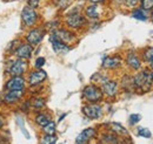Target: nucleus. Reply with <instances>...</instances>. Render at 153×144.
Listing matches in <instances>:
<instances>
[{"label": "nucleus", "instance_id": "nucleus-1", "mask_svg": "<svg viewBox=\"0 0 153 144\" xmlns=\"http://www.w3.org/2000/svg\"><path fill=\"white\" fill-rule=\"evenodd\" d=\"M134 89L143 90V91H149L152 87L153 79L152 73H149L147 71L138 73L133 77Z\"/></svg>", "mask_w": 153, "mask_h": 144}, {"label": "nucleus", "instance_id": "nucleus-2", "mask_svg": "<svg viewBox=\"0 0 153 144\" xmlns=\"http://www.w3.org/2000/svg\"><path fill=\"white\" fill-rule=\"evenodd\" d=\"M82 97L90 103H98L102 100V90L96 84H88L82 90Z\"/></svg>", "mask_w": 153, "mask_h": 144}, {"label": "nucleus", "instance_id": "nucleus-3", "mask_svg": "<svg viewBox=\"0 0 153 144\" xmlns=\"http://www.w3.org/2000/svg\"><path fill=\"white\" fill-rule=\"evenodd\" d=\"M27 71V62L22 59L11 61L7 66V73L11 76H22Z\"/></svg>", "mask_w": 153, "mask_h": 144}, {"label": "nucleus", "instance_id": "nucleus-4", "mask_svg": "<svg viewBox=\"0 0 153 144\" xmlns=\"http://www.w3.org/2000/svg\"><path fill=\"white\" fill-rule=\"evenodd\" d=\"M21 19L24 21V24L28 27H32L36 25L37 20H38V13L36 12L34 8L30 7V6H26L24 7L22 12H21Z\"/></svg>", "mask_w": 153, "mask_h": 144}, {"label": "nucleus", "instance_id": "nucleus-5", "mask_svg": "<svg viewBox=\"0 0 153 144\" xmlns=\"http://www.w3.org/2000/svg\"><path fill=\"white\" fill-rule=\"evenodd\" d=\"M82 112L90 120H98L102 116V108L97 103H88L82 107Z\"/></svg>", "mask_w": 153, "mask_h": 144}, {"label": "nucleus", "instance_id": "nucleus-6", "mask_svg": "<svg viewBox=\"0 0 153 144\" xmlns=\"http://www.w3.org/2000/svg\"><path fill=\"white\" fill-rule=\"evenodd\" d=\"M66 24L70 28L79 29L84 25H86V19L84 18V15H81L80 13H71L66 17Z\"/></svg>", "mask_w": 153, "mask_h": 144}, {"label": "nucleus", "instance_id": "nucleus-7", "mask_svg": "<svg viewBox=\"0 0 153 144\" xmlns=\"http://www.w3.org/2000/svg\"><path fill=\"white\" fill-rule=\"evenodd\" d=\"M26 80L22 76H11V79L6 82V90H25Z\"/></svg>", "mask_w": 153, "mask_h": 144}, {"label": "nucleus", "instance_id": "nucleus-8", "mask_svg": "<svg viewBox=\"0 0 153 144\" xmlns=\"http://www.w3.org/2000/svg\"><path fill=\"white\" fill-rule=\"evenodd\" d=\"M50 41H51V43H52L53 51H54L56 53H58V54H65V53H67V52L71 49V47H70L67 43L62 42L60 39H58L54 33H51V35H50Z\"/></svg>", "mask_w": 153, "mask_h": 144}, {"label": "nucleus", "instance_id": "nucleus-9", "mask_svg": "<svg viewBox=\"0 0 153 144\" xmlns=\"http://www.w3.org/2000/svg\"><path fill=\"white\" fill-rule=\"evenodd\" d=\"M24 93L25 90H6V94L4 95L2 101L10 106L16 104L21 100V97L24 96Z\"/></svg>", "mask_w": 153, "mask_h": 144}, {"label": "nucleus", "instance_id": "nucleus-10", "mask_svg": "<svg viewBox=\"0 0 153 144\" xmlns=\"http://www.w3.org/2000/svg\"><path fill=\"white\" fill-rule=\"evenodd\" d=\"M44 36H45V31L42 28H33V29H31L27 33L26 40H27V42L30 45L37 46V45H39L41 42V40L44 39Z\"/></svg>", "mask_w": 153, "mask_h": 144}, {"label": "nucleus", "instance_id": "nucleus-11", "mask_svg": "<svg viewBox=\"0 0 153 144\" xmlns=\"http://www.w3.org/2000/svg\"><path fill=\"white\" fill-rule=\"evenodd\" d=\"M46 79H47V74H46L45 71H42V69L33 71V72L30 73V75H28V83L31 86L36 87V86L41 84Z\"/></svg>", "mask_w": 153, "mask_h": 144}, {"label": "nucleus", "instance_id": "nucleus-12", "mask_svg": "<svg viewBox=\"0 0 153 144\" xmlns=\"http://www.w3.org/2000/svg\"><path fill=\"white\" fill-rule=\"evenodd\" d=\"M33 53V46L30 43H21L18 46V48L14 51L13 54L16 55L18 59H22V60H27L32 56Z\"/></svg>", "mask_w": 153, "mask_h": 144}, {"label": "nucleus", "instance_id": "nucleus-13", "mask_svg": "<svg viewBox=\"0 0 153 144\" xmlns=\"http://www.w3.org/2000/svg\"><path fill=\"white\" fill-rule=\"evenodd\" d=\"M101 90H102V94L107 95L108 97H114L118 94V90H119L118 89V83L115 81H112V80H107L102 83Z\"/></svg>", "mask_w": 153, "mask_h": 144}, {"label": "nucleus", "instance_id": "nucleus-14", "mask_svg": "<svg viewBox=\"0 0 153 144\" xmlns=\"http://www.w3.org/2000/svg\"><path fill=\"white\" fill-rule=\"evenodd\" d=\"M96 135H97V130L94 128H87V129L82 130V131L78 135L76 142L80 144L87 143V142H90L93 137H96Z\"/></svg>", "mask_w": 153, "mask_h": 144}, {"label": "nucleus", "instance_id": "nucleus-15", "mask_svg": "<svg viewBox=\"0 0 153 144\" xmlns=\"http://www.w3.org/2000/svg\"><path fill=\"white\" fill-rule=\"evenodd\" d=\"M52 33H54L58 39H60L62 42H65V43H67V45L72 43V42L76 40V36H74V34H73L72 32H70V31H67V29H64V28L57 29V31H54V32H52Z\"/></svg>", "mask_w": 153, "mask_h": 144}, {"label": "nucleus", "instance_id": "nucleus-16", "mask_svg": "<svg viewBox=\"0 0 153 144\" xmlns=\"http://www.w3.org/2000/svg\"><path fill=\"white\" fill-rule=\"evenodd\" d=\"M121 65L120 56H107L102 60V68L105 69H115Z\"/></svg>", "mask_w": 153, "mask_h": 144}, {"label": "nucleus", "instance_id": "nucleus-17", "mask_svg": "<svg viewBox=\"0 0 153 144\" xmlns=\"http://www.w3.org/2000/svg\"><path fill=\"white\" fill-rule=\"evenodd\" d=\"M126 63H127V66L130 67V68H132L134 71H138V69H140V67H141V62H140V59L138 57V55L133 53V52H131V53H128L127 56H126Z\"/></svg>", "mask_w": 153, "mask_h": 144}, {"label": "nucleus", "instance_id": "nucleus-18", "mask_svg": "<svg viewBox=\"0 0 153 144\" xmlns=\"http://www.w3.org/2000/svg\"><path fill=\"white\" fill-rule=\"evenodd\" d=\"M86 15L87 18L93 19V20H97V19L100 18V6L98 4H91L90 6L86 7Z\"/></svg>", "mask_w": 153, "mask_h": 144}, {"label": "nucleus", "instance_id": "nucleus-19", "mask_svg": "<svg viewBox=\"0 0 153 144\" xmlns=\"http://www.w3.org/2000/svg\"><path fill=\"white\" fill-rule=\"evenodd\" d=\"M34 121H36V123H37L39 126L42 128V126H46V124L51 121V116H50L48 114H46V112H39L38 115L36 116Z\"/></svg>", "mask_w": 153, "mask_h": 144}, {"label": "nucleus", "instance_id": "nucleus-20", "mask_svg": "<svg viewBox=\"0 0 153 144\" xmlns=\"http://www.w3.org/2000/svg\"><path fill=\"white\" fill-rule=\"evenodd\" d=\"M110 129L112 130V132H114L117 135H124V136H127L128 135V130L126 129V128H124V126H121V124H119V123H110Z\"/></svg>", "mask_w": 153, "mask_h": 144}, {"label": "nucleus", "instance_id": "nucleus-21", "mask_svg": "<svg viewBox=\"0 0 153 144\" xmlns=\"http://www.w3.org/2000/svg\"><path fill=\"white\" fill-rule=\"evenodd\" d=\"M100 142L102 143H119V140L117 137V134H112V132H106L101 136Z\"/></svg>", "mask_w": 153, "mask_h": 144}, {"label": "nucleus", "instance_id": "nucleus-22", "mask_svg": "<svg viewBox=\"0 0 153 144\" xmlns=\"http://www.w3.org/2000/svg\"><path fill=\"white\" fill-rule=\"evenodd\" d=\"M121 84H123V88L127 91H131L134 90V83H133V77L131 76H124L123 80H121Z\"/></svg>", "mask_w": 153, "mask_h": 144}, {"label": "nucleus", "instance_id": "nucleus-23", "mask_svg": "<svg viewBox=\"0 0 153 144\" xmlns=\"http://www.w3.org/2000/svg\"><path fill=\"white\" fill-rule=\"evenodd\" d=\"M30 104H31V108L40 110L45 107V98H41V97L32 98V101H30Z\"/></svg>", "mask_w": 153, "mask_h": 144}, {"label": "nucleus", "instance_id": "nucleus-24", "mask_svg": "<svg viewBox=\"0 0 153 144\" xmlns=\"http://www.w3.org/2000/svg\"><path fill=\"white\" fill-rule=\"evenodd\" d=\"M132 17L134 19H138V20H141V21H146L147 20V14L145 13V11L143 8H137L134 10L133 13H132Z\"/></svg>", "mask_w": 153, "mask_h": 144}, {"label": "nucleus", "instance_id": "nucleus-25", "mask_svg": "<svg viewBox=\"0 0 153 144\" xmlns=\"http://www.w3.org/2000/svg\"><path fill=\"white\" fill-rule=\"evenodd\" d=\"M56 130H57V126H56V123L50 121L46 126H42V131L45 134H50V135H54L56 134Z\"/></svg>", "mask_w": 153, "mask_h": 144}, {"label": "nucleus", "instance_id": "nucleus-26", "mask_svg": "<svg viewBox=\"0 0 153 144\" xmlns=\"http://www.w3.org/2000/svg\"><path fill=\"white\" fill-rule=\"evenodd\" d=\"M137 134H138L140 137H144V138H151V137H152L151 131H150L147 128H144V126H139L138 130H137Z\"/></svg>", "mask_w": 153, "mask_h": 144}, {"label": "nucleus", "instance_id": "nucleus-27", "mask_svg": "<svg viewBox=\"0 0 153 144\" xmlns=\"http://www.w3.org/2000/svg\"><path fill=\"white\" fill-rule=\"evenodd\" d=\"M57 136L56 134L54 135H50V134H46L42 138H41V143H45V144H53L57 142Z\"/></svg>", "mask_w": 153, "mask_h": 144}, {"label": "nucleus", "instance_id": "nucleus-28", "mask_svg": "<svg viewBox=\"0 0 153 144\" xmlns=\"http://www.w3.org/2000/svg\"><path fill=\"white\" fill-rule=\"evenodd\" d=\"M143 56H144L145 61H147V62H152L153 61V47L146 48V49L144 51V53H143Z\"/></svg>", "mask_w": 153, "mask_h": 144}, {"label": "nucleus", "instance_id": "nucleus-29", "mask_svg": "<svg viewBox=\"0 0 153 144\" xmlns=\"http://www.w3.org/2000/svg\"><path fill=\"white\" fill-rule=\"evenodd\" d=\"M140 1H141V8L144 11L153 10V0H140Z\"/></svg>", "mask_w": 153, "mask_h": 144}, {"label": "nucleus", "instance_id": "nucleus-30", "mask_svg": "<svg viewBox=\"0 0 153 144\" xmlns=\"http://www.w3.org/2000/svg\"><path fill=\"white\" fill-rule=\"evenodd\" d=\"M92 81H93V82H100V83L102 84L105 81H107V79H106L105 76H102L100 73H97V74H94V75L92 76Z\"/></svg>", "mask_w": 153, "mask_h": 144}, {"label": "nucleus", "instance_id": "nucleus-31", "mask_svg": "<svg viewBox=\"0 0 153 144\" xmlns=\"http://www.w3.org/2000/svg\"><path fill=\"white\" fill-rule=\"evenodd\" d=\"M141 120V116L140 115H138V114H132L131 116H130V124H135V123H138L139 121Z\"/></svg>", "mask_w": 153, "mask_h": 144}, {"label": "nucleus", "instance_id": "nucleus-32", "mask_svg": "<svg viewBox=\"0 0 153 144\" xmlns=\"http://www.w3.org/2000/svg\"><path fill=\"white\" fill-rule=\"evenodd\" d=\"M71 1H72V0H58L57 5L59 7H61V8H66V7L70 5Z\"/></svg>", "mask_w": 153, "mask_h": 144}, {"label": "nucleus", "instance_id": "nucleus-33", "mask_svg": "<svg viewBox=\"0 0 153 144\" xmlns=\"http://www.w3.org/2000/svg\"><path fill=\"white\" fill-rule=\"evenodd\" d=\"M44 65H45V57H38L36 60V63H34L36 68H41Z\"/></svg>", "mask_w": 153, "mask_h": 144}, {"label": "nucleus", "instance_id": "nucleus-34", "mask_svg": "<svg viewBox=\"0 0 153 144\" xmlns=\"http://www.w3.org/2000/svg\"><path fill=\"white\" fill-rule=\"evenodd\" d=\"M138 2H139V0H125V5L127 7H134L138 5Z\"/></svg>", "mask_w": 153, "mask_h": 144}, {"label": "nucleus", "instance_id": "nucleus-35", "mask_svg": "<svg viewBox=\"0 0 153 144\" xmlns=\"http://www.w3.org/2000/svg\"><path fill=\"white\" fill-rule=\"evenodd\" d=\"M39 4H40V0H28V6L32 8L39 7Z\"/></svg>", "mask_w": 153, "mask_h": 144}, {"label": "nucleus", "instance_id": "nucleus-36", "mask_svg": "<svg viewBox=\"0 0 153 144\" xmlns=\"http://www.w3.org/2000/svg\"><path fill=\"white\" fill-rule=\"evenodd\" d=\"M91 4H101V2H104L105 0H88Z\"/></svg>", "mask_w": 153, "mask_h": 144}, {"label": "nucleus", "instance_id": "nucleus-37", "mask_svg": "<svg viewBox=\"0 0 153 144\" xmlns=\"http://www.w3.org/2000/svg\"><path fill=\"white\" fill-rule=\"evenodd\" d=\"M4 124H5V121H4V118H2V117H0V129L4 126Z\"/></svg>", "mask_w": 153, "mask_h": 144}, {"label": "nucleus", "instance_id": "nucleus-38", "mask_svg": "<svg viewBox=\"0 0 153 144\" xmlns=\"http://www.w3.org/2000/svg\"><path fill=\"white\" fill-rule=\"evenodd\" d=\"M151 68H152V69H153V61H152V62H151Z\"/></svg>", "mask_w": 153, "mask_h": 144}, {"label": "nucleus", "instance_id": "nucleus-39", "mask_svg": "<svg viewBox=\"0 0 153 144\" xmlns=\"http://www.w3.org/2000/svg\"><path fill=\"white\" fill-rule=\"evenodd\" d=\"M152 79H153V73H152Z\"/></svg>", "mask_w": 153, "mask_h": 144}, {"label": "nucleus", "instance_id": "nucleus-40", "mask_svg": "<svg viewBox=\"0 0 153 144\" xmlns=\"http://www.w3.org/2000/svg\"><path fill=\"white\" fill-rule=\"evenodd\" d=\"M152 20H153V14H152Z\"/></svg>", "mask_w": 153, "mask_h": 144}]
</instances>
